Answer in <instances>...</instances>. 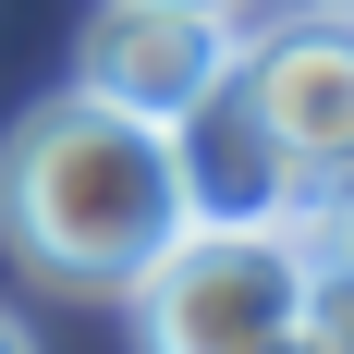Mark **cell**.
I'll return each mask as SVG.
<instances>
[{"mask_svg":"<svg viewBox=\"0 0 354 354\" xmlns=\"http://www.w3.org/2000/svg\"><path fill=\"white\" fill-rule=\"evenodd\" d=\"M183 232V171H171V122L86 98H37L0 135V245L62 293H122L147 257Z\"/></svg>","mask_w":354,"mask_h":354,"instance_id":"6da1fadb","label":"cell"},{"mask_svg":"<svg viewBox=\"0 0 354 354\" xmlns=\"http://www.w3.org/2000/svg\"><path fill=\"white\" fill-rule=\"evenodd\" d=\"M196 12H232V0H196Z\"/></svg>","mask_w":354,"mask_h":354,"instance_id":"30bf717a","label":"cell"},{"mask_svg":"<svg viewBox=\"0 0 354 354\" xmlns=\"http://www.w3.org/2000/svg\"><path fill=\"white\" fill-rule=\"evenodd\" d=\"M232 98L257 110V135L293 159L306 196L354 171V12H293L257 49H232Z\"/></svg>","mask_w":354,"mask_h":354,"instance_id":"3957f363","label":"cell"},{"mask_svg":"<svg viewBox=\"0 0 354 354\" xmlns=\"http://www.w3.org/2000/svg\"><path fill=\"white\" fill-rule=\"evenodd\" d=\"M293 330H306L318 354H354V269L318 257V281H306V318H293Z\"/></svg>","mask_w":354,"mask_h":354,"instance_id":"8992f818","label":"cell"},{"mask_svg":"<svg viewBox=\"0 0 354 354\" xmlns=\"http://www.w3.org/2000/svg\"><path fill=\"white\" fill-rule=\"evenodd\" d=\"M171 171H183V220H293V208H318L232 86H208V98L171 122Z\"/></svg>","mask_w":354,"mask_h":354,"instance_id":"5b68a950","label":"cell"},{"mask_svg":"<svg viewBox=\"0 0 354 354\" xmlns=\"http://www.w3.org/2000/svg\"><path fill=\"white\" fill-rule=\"evenodd\" d=\"M318 257H330V269H354V171L318 196Z\"/></svg>","mask_w":354,"mask_h":354,"instance_id":"52a82bcc","label":"cell"},{"mask_svg":"<svg viewBox=\"0 0 354 354\" xmlns=\"http://www.w3.org/2000/svg\"><path fill=\"white\" fill-rule=\"evenodd\" d=\"M269 354H318V342H306V330H281V342H269Z\"/></svg>","mask_w":354,"mask_h":354,"instance_id":"9c48e42d","label":"cell"},{"mask_svg":"<svg viewBox=\"0 0 354 354\" xmlns=\"http://www.w3.org/2000/svg\"><path fill=\"white\" fill-rule=\"evenodd\" d=\"M306 281H318V208H293V220H183L122 281V306H135L147 354H269L306 318Z\"/></svg>","mask_w":354,"mask_h":354,"instance_id":"7a4b0ae2","label":"cell"},{"mask_svg":"<svg viewBox=\"0 0 354 354\" xmlns=\"http://www.w3.org/2000/svg\"><path fill=\"white\" fill-rule=\"evenodd\" d=\"M0 354H37V342H25V330H12V318H0Z\"/></svg>","mask_w":354,"mask_h":354,"instance_id":"ba28073f","label":"cell"},{"mask_svg":"<svg viewBox=\"0 0 354 354\" xmlns=\"http://www.w3.org/2000/svg\"><path fill=\"white\" fill-rule=\"evenodd\" d=\"M232 12H196V0H98V25L73 49V86L135 122H183V110L232 86Z\"/></svg>","mask_w":354,"mask_h":354,"instance_id":"277c9868","label":"cell"}]
</instances>
